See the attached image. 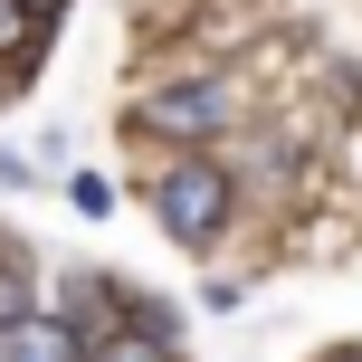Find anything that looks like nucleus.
Returning <instances> with one entry per match:
<instances>
[{
  "label": "nucleus",
  "instance_id": "obj_5",
  "mask_svg": "<svg viewBox=\"0 0 362 362\" xmlns=\"http://www.w3.org/2000/svg\"><path fill=\"white\" fill-rule=\"evenodd\" d=\"M29 48H38V10H29V0H0V57L19 67Z\"/></svg>",
  "mask_w": 362,
  "mask_h": 362
},
{
  "label": "nucleus",
  "instance_id": "obj_8",
  "mask_svg": "<svg viewBox=\"0 0 362 362\" xmlns=\"http://www.w3.org/2000/svg\"><path fill=\"white\" fill-rule=\"evenodd\" d=\"M325 362H362V344H353V353H325Z\"/></svg>",
  "mask_w": 362,
  "mask_h": 362
},
{
  "label": "nucleus",
  "instance_id": "obj_2",
  "mask_svg": "<svg viewBox=\"0 0 362 362\" xmlns=\"http://www.w3.org/2000/svg\"><path fill=\"white\" fill-rule=\"evenodd\" d=\"M134 124L163 134V144H181V153H200L210 134H229V86H163V95H144Z\"/></svg>",
  "mask_w": 362,
  "mask_h": 362
},
{
  "label": "nucleus",
  "instance_id": "obj_1",
  "mask_svg": "<svg viewBox=\"0 0 362 362\" xmlns=\"http://www.w3.org/2000/svg\"><path fill=\"white\" fill-rule=\"evenodd\" d=\"M229 210H238V181H229V163H210V153H181V163L153 181V219H163L172 248H210V238L229 229Z\"/></svg>",
  "mask_w": 362,
  "mask_h": 362
},
{
  "label": "nucleus",
  "instance_id": "obj_3",
  "mask_svg": "<svg viewBox=\"0 0 362 362\" xmlns=\"http://www.w3.org/2000/svg\"><path fill=\"white\" fill-rule=\"evenodd\" d=\"M0 362H86V334H67L57 315H19L0 334Z\"/></svg>",
  "mask_w": 362,
  "mask_h": 362
},
{
  "label": "nucleus",
  "instance_id": "obj_6",
  "mask_svg": "<svg viewBox=\"0 0 362 362\" xmlns=\"http://www.w3.org/2000/svg\"><path fill=\"white\" fill-rule=\"evenodd\" d=\"M19 315H38V305H29V267H10V257H0V334H10Z\"/></svg>",
  "mask_w": 362,
  "mask_h": 362
},
{
  "label": "nucleus",
  "instance_id": "obj_4",
  "mask_svg": "<svg viewBox=\"0 0 362 362\" xmlns=\"http://www.w3.org/2000/svg\"><path fill=\"white\" fill-rule=\"evenodd\" d=\"M86 362H172V344H163L153 325H115V334L86 344Z\"/></svg>",
  "mask_w": 362,
  "mask_h": 362
},
{
  "label": "nucleus",
  "instance_id": "obj_7",
  "mask_svg": "<svg viewBox=\"0 0 362 362\" xmlns=\"http://www.w3.org/2000/svg\"><path fill=\"white\" fill-rule=\"evenodd\" d=\"M67 191H76V210H86V219H105V210H115V191H105V181H95V172H76Z\"/></svg>",
  "mask_w": 362,
  "mask_h": 362
}]
</instances>
